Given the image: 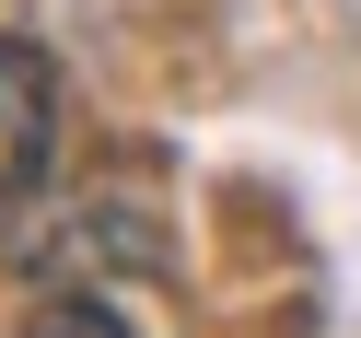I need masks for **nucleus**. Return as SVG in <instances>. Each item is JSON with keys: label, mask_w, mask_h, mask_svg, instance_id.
<instances>
[{"label": "nucleus", "mask_w": 361, "mask_h": 338, "mask_svg": "<svg viewBox=\"0 0 361 338\" xmlns=\"http://www.w3.org/2000/svg\"><path fill=\"white\" fill-rule=\"evenodd\" d=\"M35 338H128V327H117V303L82 291V303H47V315H35Z\"/></svg>", "instance_id": "obj_2"}, {"label": "nucleus", "mask_w": 361, "mask_h": 338, "mask_svg": "<svg viewBox=\"0 0 361 338\" xmlns=\"http://www.w3.org/2000/svg\"><path fill=\"white\" fill-rule=\"evenodd\" d=\"M47 152H59V71H47V47L0 35V210L35 198Z\"/></svg>", "instance_id": "obj_1"}]
</instances>
